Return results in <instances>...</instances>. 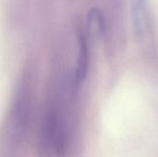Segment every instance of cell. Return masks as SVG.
<instances>
[{
  "mask_svg": "<svg viewBox=\"0 0 158 157\" xmlns=\"http://www.w3.org/2000/svg\"><path fill=\"white\" fill-rule=\"evenodd\" d=\"M131 10L134 31L138 36H142L146 32L149 23L146 0H131Z\"/></svg>",
  "mask_w": 158,
  "mask_h": 157,
  "instance_id": "6da1fadb",
  "label": "cell"
},
{
  "mask_svg": "<svg viewBox=\"0 0 158 157\" xmlns=\"http://www.w3.org/2000/svg\"><path fill=\"white\" fill-rule=\"evenodd\" d=\"M88 66H89V53H88L87 43L85 37L82 34H80L77 68L73 80V84L75 86H79L84 81L88 72Z\"/></svg>",
  "mask_w": 158,
  "mask_h": 157,
  "instance_id": "7a4b0ae2",
  "label": "cell"
}]
</instances>
